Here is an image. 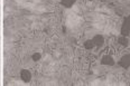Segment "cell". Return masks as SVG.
Listing matches in <instances>:
<instances>
[{
  "label": "cell",
  "instance_id": "6da1fadb",
  "mask_svg": "<svg viewBox=\"0 0 130 86\" xmlns=\"http://www.w3.org/2000/svg\"><path fill=\"white\" fill-rule=\"evenodd\" d=\"M120 35L121 36H126V37H128L130 35V15L127 16L122 21V25H121V29H120Z\"/></svg>",
  "mask_w": 130,
  "mask_h": 86
},
{
  "label": "cell",
  "instance_id": "7a4b0ae2",
  "mask_svg": "<svg viewBox=\"0 0 130 86\" xmlns=\"http://www.w3.org/2000/svg\"><path fill=\"white\" fill-rule=\"evenodd\" d=\"M119 65H120L122 68L128 69L130 67V54H126L119 60Z\"/></svg>",
  "mask_w": 130,
  "mask_h": 86
},
{
  "label": "cell",
  "instance_id": "3957f363",
  "mask_svg": "<svg viewBox=\"0 0 130 86\" xmlns=\"http://www.w3.org/2000/svg\"><path fill=\"white\" fill-rule=\"evenodd\" d=\"M20 79L24 83H29L31 80V73L28 69H21L20 71Z\"/></svg>",
  "mask_w": 130,
  "mask_h": 86
},
{
  "label": "cell",
  "instance_id": "277c9868",
  "mask_svg": "<svg viewBox=\"0 0 130 86\" xmlns=\"http://www.w3.org/2000/svg\"><path fill=\"white\" fill-rule=\"evenodd\" d=\"M101 64L105 66H113L115 65V58L111 55H104L101 58Z\"/></svg>",
  "mask_w": 130,
  "mask_h": 86
},
{
  "label": "cell",
  "instance_id": "5b68a950",
  "mask_svg": "<svg viewBox=\"0 0 130 86\" xmlns=\"http://www.w3.org/2000/svg\"><path fill=\"white\" fill-rule=\"evenodd\" d=\"M92 41H93L94 46L98 47V48H101L102 46H103L104 44V38L102 35H95V36L92 38Z\"/></svg>",
  "mask_w": 130,
  "mask_h": 86
},
{
  "label": "cell",
  "instance_id": "8992f818",
  "mask_svg": "<svg viewBox=\"0 0 130 86\" xmlns=\"http://www.w3.org/2000/svg\"><path fill=\"white\" fill-rule=\"evenodd\" d=\"M77 0H61V5L65 8H72Z\"/></svg>",
  "mask_w": 130,
  "mask_h": 86
},
{
  "label": "cell",
  "instance_id": "52a82bcc",
  "mask_svg": "<svg viewBox=\"0 0 130 86\" xmlns=\"http://www.w3.org/2000/svg\"><path fill=\"white\" fill-rule=\"evenodd\" d=\"M118 42L122 47H127L129 45V39H128V37H126V36H120L118 38Z\"/></svg>",
  "mask_w": 130,
  "mask_h": 86
},
{
  "label": "cell",
  "instance_id": "ba28073f",
  "mask_svg": "<svg viewBox=\"0 0 130 86\" xmlns=\"http://www.w3.org/2000/svg\"><path fill=\"white\" fill-rule=\"evenodd\" d=\"M84 48L85 49H88V50H91V49H93L94 47V44H93V41H92V39H88V40H85L84 41Z\"/></svg>",
  "mask_w": 130,
  "mask_h": 86
},
{
  "label": "cell",
  "instance_id": "9c48e42d",
  "mask_svg": "<svg viewBox=\"0 0 130 86\" xmlns=\"http://www.w3.org/2000/svg\"><path fill=\"white\" fill-rule=\"evenodd\" d=\"M40 58H42V54L40 53H34L31 55V59L34 61H38V60H40Z\"/></svg>",
  "mask_w": 130,
  "mask_h": 86
}]
</instances>
